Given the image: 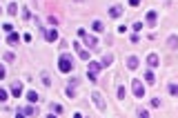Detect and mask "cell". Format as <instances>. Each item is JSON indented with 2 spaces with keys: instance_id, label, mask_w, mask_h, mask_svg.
<instances>
[{
  "instance_id": "obj_14",
  "label": "cell",
  "mask_w": 178,
  "mask_h": 118,
  "mask_svg": "<svg viewBox=\"0 0 178 118\" xmlns=\"http://www.w3.org/2000/svg\"><path fill=\"white\" fill-rule=\"evenodd\" d=\"M111 63H114V56H109V54H105V56H102V60H100L102 67H109Z\"/></svg>"
},
{
  "instance_id": "obj_27",
  "label": "cell",
  "mask_w": 178,
  "mask_h": 118,
  "mask_svg": "<svg viewBox=\"0 0 178 118\" xmlns=\"http://www.w3.org/2000/svg\"><path fill=\"white\" fill-rule=\"evenodd\" d=\"M49 22H51V25H58V22H60V20H58V18H56V16H49Z\"/></svg>"
},
{
  "instance_id": "obj_2",
  "label": "cell",
  "mask_w": 178,
  "mask_h": 118,
  "mask_svg": "<svg viewBox=\"0 0 178 118\" xmlns=\"http://www.w3.org/2000/svg\"><path fill=\"white\" fill-rule=\"evenodd\" d=\"M91 100H94V105L98 107L100 114H105V111H107V103H105V98L100 96V92H91Z\"/></svg>"
},
{
  "instance_id": "obj_23",
  "label": "cell",
  "mask_w": 178,
  "mask_h": 118,
  "mask_svg": "<svg viewBox=\"0 0 178 118\" xmlns=\"http://www.w3.org/2000/svg\"><path fill=\"white\" fill-rule=\"evenodd\" d=\"M5 100H7V92H5V89L0 87V103H5Z\"/></svg>"
},
{
  "instance_id": "obj_7",
  "label": "cell",
  "mask_w": 178,
  "mask_h": 118,
  "mask_svg": "<svg viewBox=\"0 0 178 118\" xmlns=\"http://www.w3.org/2000/svg\"><path fill=\"white\" fill-rule=\"evenodd\" d=\"M71 47H73V49H76V51H78V56H80V58H83V60H89V51H85V49L80 47L78 42H73Z\"/></svg>"
},
{
  "instance_id": "obj_20",
  "label": "cell",
  "mask_w": 178,
  "mask_h": 118,
  "mask_svg": "<svg viewBox=\"0 0 178 118\" xmlns=\"http://www.w3.org/2000/svg\"><path fill=\"white\" fill-rule=\"evenodd\" d=\"M167 45H169L171 49H176V47H178V40H176V36H169V40H167Z\"/></svg>"
},
{
  "instance_id": "obj_30",
  "label": "cell",
  "mask_w": 178,
  "mask_h": 118,
  "mask_svg": "<svg viewBox=\"0 0 178 118\" xmlns=\"http://www.w3.org/2000/svg\"><path fill=\"white\" fill-rule=\"evenodd\" d=\"M129 5H131V7H138V5H140V0H129Z\"/></svg>"
},
{
  "instance_id": "obj_10",
  "label": "cell",
  "mask_w": 178,
  "mask_h": 118,
  "mask_svg": "<svg viewBox=\"0 0 178 118\" xmlns=\"http://www.w3.org/2000/svg\"><path fill=\"white\" fill-rule=\"evenodd\" d=\"M147 63H149V67H158L160 65V58H158L156 54H149L147 56Z\"/></svg>"
},
{
  "instance_id": "obj_28",
  "label": "cell",
  "mask_w": 178,
  "mask_h": 118,
  "mask_svg": "<svg viewBox=\"0 0 178 118\" xmlns=\"http://www.w3.org/2000/svg\"><path fill=\"white\" fill-rule=\"evenodd\" d=\"M142 29V22H134V31H140Z\"/></svg>"
},
{
  "instance_id": "obj_17",
  "label": "cell",
  "mask_w": 178,
  "mask_h": 118,
  "mask_svg": "<svg viewBox=\"0 0 178 118\" xmlns=\"http://www.w3.org/2000/svg\"><path fill=\"white\" fill-rule=\"evenodd\" d=\"M7 11H9V16H16V14H18V5H16V2H11Z\"/></svg>"
},
{
  "instance_id": "obj_18",
  "label": "cell",
  "mask_w": 178,
  "mask_h": 118,
  "mask_svg": "<svg viewBox=\"0 0 178 118\" xmlns=\"http://www.w3.org/2000/svg\"><path fill=\"white\" fill-rule=\"evenodd\" d=\"M91 27H94V31H102V29H105V25H102L100 20H94V25H91Z\"/></svg>"
},
{
  "instance_id": "obj_26",
  "label": "cell",
  "mask_w": 178,
  "mask_h": 118,
  "mask_svg": "<svg viewBox=\"0 0 178 118\" xmlns=\"http://www.w3.org/2000/svg\"><path fill=\"white\" fill-rule=\"evenodd\" d=\"M5 76H7V71H5V65H0V80H2Z\"/></svg>"
},
{
  "instance_id": "obj_5",
  "label": "cell",
  "mask_w": 178,
  "mask_h": 118,
  "mask_svg": "<svg viewBox=\"0 0 178 118\" xmlns=\"http://www.w3.org/2000/svg\"><path fill=\"white\" fill-rule=\"evenodd\" d=\"M100 67H102V65H98V63H89V67H87V74H89V78H91V80H96V78H98Z\"/></svg>"
},
{
  "instance_id": "obj_22",
  "label": "cell",
  "mask_w": 178,
  "mask_h": 118,
  "mask_svg": "<svg viewBox=\"0 0 178 118\" xmlns=\"http://www.w3.org/2000/svg\"><path fill=\"white\" fill-rule=\"evenodd\" d=\"M14 58H16V54H11V51L5 54V60H7V63H14Z\"/></svg>"
},
{
  "instance_id": "obj_16",
  "label": "cell",
  "mask_w": 178,
  "mask_h": 118,
  "mask_svg": "<svg viewBox=\"0 0 178 118\" xmlns=\"http://www.w3.org/2000/svg\"><path fill=\"white\" fill-rule=\"evenodd\" d=\"M145 80L149 82V85H151V82H156V76H154V71H151V69H147V71H145Z\"/></svg>"
},
{
  "instance_id": "obj_25",
  "label": "cell",
  "mask_w": 178,
  "mask_h": 118,
  "mask_svg": "<svg viewBox=\"0 0 178 118\" xmlns=\"http://www.w3.org/2000/svg\"><path fill=\"white\" fill-rule=\"evenodd\" d=\"M22 18H25V20H29V18H31V14H29V9H25V11H22Z\"/></svg>"
},
{
  "instance_id": "obj_6",
  "label": "cell",
  "mask_w": 178,
  "mask_h": 118,
  "mask_svg": "<svg viewBox=\"0 0 178 118\" xmlns=\"http://www.w3.org/2000/svg\"><path fill=\"white\" fill-rule=\"evenodd\" d=\"M20 94H22V82L20 80H14V82H11V96L18 98Z\"/></svg>"
},
{
  "instance_id": "obj_31",
  "label": "cell",
  "mask_w": 178,
  "mask_h": 118,
  "mask_svg": "<svg viewBox=\"0 0 178 118\" xmlns=\"http://www.w3.org/2000/svg\"><path fill=\"white\" fill-rule=\"evenodd\" d=\"M0 14H2V9H0Z\"/></svg>"
},
{
  "instance_id": "obj_1",
  "label": "cell",
  "mask_w": 178,
  "mask_h": 118,
  "mask_svg": "<svg viewBox=\"0 0 178 118\" xmlns=\"http://www.w3.org/2000/svg\"><path fill=\"white\" fill-rule=\"evenodd\" d=\"M58 69L62 71V74H69V71H73V63H71L69 56H60V60H58Z\"/></svg>"
},
{
  "instance_id": "obj_21",
  "label": "cell",
  "mask_w": 178,
  "mask_h": 118,
  "mask_svg": "<svg viewBox=\"0 0 178 118\" xmlns=\"http://www.w3.org/2000/svg\"><path fill=\"white\" fill-rule=\"evenodd\" d=\"M169 94H171V96H178V85H176V82L169 85Z\"/></svg>"
},
{
  "instance_id": "obj_11",
  "label": "cell",
  "mask_w": 178,
  "mask_h": 118,
  "mask_svg": "<svg viewBox=\"0 0 178 118\" xmlns=\"http://www.w3.org/2000/svg\"><path fill=\"white\" fill-rule=\"evenodd\" d=\"M36 114V109L31 107V105H27V107H22L20 111H18V116H33Z\"/></svg>"
},
{
  "instance_id": "obj_9",
  "label": "cell",
  "mask_w": 178,
  "mask_h": 118,
  "mask_svg": "<svg viewBox=\"0 0 178 118\" xmlns=\"http://www.w3.org/2000/svg\"><path fill=\"white\" fill-rule=\"evenodd\" d=\"M156 18H158V16H156V11H149V14L145 16V22H147L149 27H154V25H156V22H158Z\"/></svg>"
},
{
  "instance_id": "obj_3",
  "label": "cell",
  "mask_w": 178,
  "mask_h": 118,
  "mask_svg": "<svg viewBox=\"0 0 178 118\" xmlns=\"http://www.w3.org/2000/svg\"><path fill=\"white\" fill-rule=\"evenodd\" d=\"M78 36L85 40V45H87L89 49H96V47H98V38H94V36H87V31H85V29H80V31H78Z\"/></svg>"
},
{
  "instance_id": "obj_12",
  "label": "cell",
  "mask_w": 178,
  "mask_h": 118,
  "mask_svg": "<svg viewBox=\"0 0 178 118\" xmlns=\"http://www.w3.org/2000/svg\"><path fill=\"white\" fill-rule=\"evenodd\" d=\"M127 67L129 69H136V67H138V56H129L127 58Z\"/></svg>"
},
{
  "instance_id": "obj_24",
  "label": "cell",
  "mask_w": 178,
  "mask_h": 118,
  "mask_svg": "<svg viewBox=\"0 0 178 118\" xmlns=\"http://www.w3.org/2000/svg\"><path fill=\"white\" fill-rule=\"evenodd\" d=\"M123 98H125V89L118 87V100H123Z\"/></svg>"
},
{
  "instance_id": "obj_19",
  "label": "cell",
  "mask_w": 178,
  "mask_h": 118,
  "mask_svg": "<svg viewBox=\"0 0 178 118\" xmlns=\"http://www.w3.org/2000/svg\"><path fill=\"white\" fill-rule=\"evenodd\" d=\"M27 98H29V103H38V98H40V96H38L36 92H29V94H27Z\"/></svg>"
},
{
  "instance_id": "obj_13",
  "label": "cell",
  "mask_w": 178,
  "mask_h": 118,
  "mask_svg": "<svg viewBox=\"0 0 178 118\" xmlns=\"http://www.w3.org/2000/svg\"><path fill=\"white\" fill-rule=\"evenodd\" d=\"M45 36H47V40H49V42H54V40H58V31H56V29H49L47 33H45Z\"/></svg>"
},
{
  "instance_id": "obj_15",
  "label": "cell",
  "mask_w": 178,
  "mask_h": 118,
  "mask_svg": "<svg viewBox=\"0 0 178 118\" xmlns=\"http://www.w3.org/2000/svg\"><path fill=\"white\" fill-rule=\"evenodd\" d=\"M18 40H20V38H18V33L9 31V38H7V42H9V45H18Z\"/></svg>"
},
{
  "instance_id": "obj_4",
  "label": "cell",
  "mask_w": 178,
  "mask_h": 118,
  "mask_svg": "<svg viewBox=\"0 0 178 118\" xmlns=\"http://www.w3.org/2000/svg\"><path fill=\"white\" fill-rule=\"evenodd\" d=\"M131 92H134L136 98H142V96H145V85H142L140 80H134V82H131Z\"/></svg>"
},
{
  "instance_id": "obj_8",
  "label": "cell",
  "mask_w": 178,
  "mask_h": 118,
  "mask_svg": "<svg viewBox=\"0 0 178 118\" xmlns=\"http://www.w3.org/2000/svg\"><path fill=\"white\" fill-rule=\"evenodd\" d=\"M120 14H123V7H120V5H114V7L109 9V18H120Z\"/></svg>"
},
{
  "instance_id": "obj_29",
  "label": "cell",
  "mask_w": 178,
  "mask_h": 118,
  "mask_svg": "<svg viewBox=\"0 0 178 118\" xmlns=\"http://www.w3.org/2000/svg\"><path fill=\"white\" fill-rule=\"evenodd\" d=\"M151 107H160V98H154L151 100Z\"/></svg>"
}]
</instances>
